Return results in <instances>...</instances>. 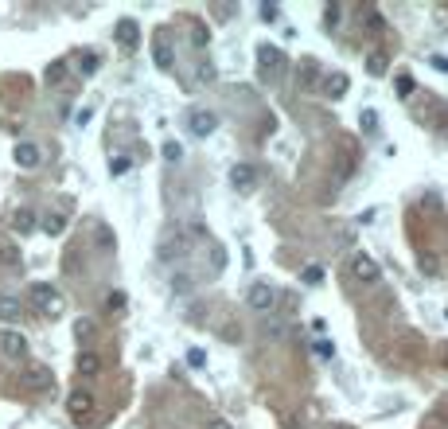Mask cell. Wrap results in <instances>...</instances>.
I'll return each instance as SVG.
<instances>
[{
  "label": "cell",
  "mask_w": 448,
  "mask_h": 429,
  "mask_svg": "<svg viewBox=\"0 0 448 429\" xmlns=\"http://www.w3.org/2000/svg\"><path fill=\"white\" fill-rule=\"evenodd\" d=\"M27 297H32V309H36L43 320H59L62 312H67V300H62V293H59L55 285H47V281H36Z\"/></svg>",
  "instance_id": "obj_1"
},
{
  "label": "cell",
  "mask_w": 448,
  "mask_h": 429,
  "mask_svg": "<svg viewBox=\"0 0 448 429\" xmlns=\"http://www.w3.org/2000/svg\"><path fill=\"white\" fill-rule=\"evenodd\" d=\"M347 274H351L355 281H363V285H378V281H382V265H378L366 250H355L351 258H347Z\"/></svg>",
  "instance_id": "obj_2"
},
{
  "label": "cell",
  "mask_w": 448,
  "mask_h": 429,
  "mask_svg": "<svg viewBox=\"0 0 448 429\" xmlns=\"http://www.w3.org/2000/svg\"><path fill=\"white\" fill-rule=\"evenodd\" d=\"M246 300H250V309L254 312H273L277 309V300H281V293H277V285H269V281H254L250 293H246Z\"/></svg>",
  "instance_id": "obj_3"
},
{
  "label": "cell",
  "mask_w": 448,
  "mask_h": 429,
  "mask_svg": "<svg viewBox=\"0 0 448 429\" xmlns=\"http://www.w3.org/2000/svg\"><path fill=\"white\" fill-rule=\"evenodd\" d=\"M187 129H191L195 137H211V133L218 129V113L215 109H203V106L187 109Z\"/></svg>",
  "instance_id": "obj_4"
},
{
  "label": "cell",
  "mask_w": 448,
  "mask_h": 429,
  "mask_svg": "<svg viewBox=\"0 0 448 429\" xmlns=\"http://www.w3.org/2000/svg\"><path fill=\"white\" fill-rule=\"evenodd\" d=\"M0 351L8 359H24L27 355V336L16 332V328H4V332H0Z\"/></svg>",
  "instance_id": "obj_5"
},
{
  "label": "cell",
  "mask_w": 448,
  "mask_h": 429,
  "mask_svg": "<svg viewBox=\"0 0 448 429\" xmlns=\"http://www.w3.org/2000/svg\"><path fill=\"white\" fill-rule=\"evenodd\" d=\"M231 188L242 191V195L246 191H254L257 188V168L254 164H234L231 168Z\"/></svg>",
  "instance_id": "obj_6"
},
{
  "label": "cell",
  "mask_w": 448,
  "mask_h": 429,
  "mask_svg": "<svg viewBox=\"0 0 448 429\" xmlns=\"http://www.w3.org/2000/svg\"><path fill=\"white\" fill-rule=\"evenodd\" d=\"M257 63H261V74H281L285 71V55H281L277 47H269V43H261V47H257Z\"/></svg>",
  "instance_id": "obj_7"
},
{
  "label": "cell",
  "mask_w": 448,
  "mask_h": 429,
  "mask_svg": "<svg viewBox=\"0 0 448 429\" xmlns=\"http://www.w3.org/2000/svg\"><path fill=\"white\" fill-rule=\"evenodd\" d=\"M67 414H74V417H86V414H94V394L90 390H71L67 394Z\"/></svg>",
  "instance_id": "obj_8"
},
{
  "label": "cell",
  "mask_w": 448,
  "mask_h": 429,
  "mask_svg": "<svg viewBox=\"0 0 448 429\" xmlns=\"http://www.w3.org/2000/svg\"><path fill=\"white\" fill-rule=\"evenodd\" d=\"M12 160L20 168H39V160H43V153H39V144H32V141H20L12 148Z\"/></svg>",
  "instance_id": "obj_9"
},
{
  "label": "cell",
  "mask_w": 448,
  "mask_h": 429,
  "mask_svg": "<svg viewBox=\"0 0 448 429\" xmlns=\"http://www.w3.org/2000/svg\"><path fill=\"white\" fill-rule=\"evenodd\" d=\"M24 382L32 386V390H47L51 382H55V375H51V367H39V363H32V367H24Z\"/></svg>",
  "instance_id": "obj_10"
},
{
  "label": "cell",
  "mask_w": 448,
  "mask_h": 429,
  "mask_svg": "<svg viewBox=\"0 0 448 429\" xmlns=\"http://www.w3.org/2000/svg\"><path fill=\"white\" fill-rule=\"evenodd\" d=\"M152 59H156V67L160 71H172L176 67V55H172V43L164 36H156L152 39Z\"/></svg>",
  "instance_id": "obj_11"
},
{
  "label": "cell",
  "mask_w": 448,
  "mask_h": 429,
  "mask_svg": "<svg viewBox=\"0 0 448 429\" xmlns=\"http://www.w3.org/2000/svg\"><path fill=\"white\" fill-rule=\"evenodd\" d=\"M117 43H121L125 51H137V43H141V28H137V20H121V24H117Z\"/></svg>",
  "instance_id": "obj_12"
},
{
  "label": "cell",
  "mask_w": 448,
  "mask_h": 429,
  "mask_svg": "<svg viewBox=\"0 0 448 429\" xmlns=\"http://www.w3.org/2000/svg\"><path fill=\"white\" fill-rule=\"evenodd\" d=\"M347 90H351V78H347L343 71H331V74L324 78V94H327V98H343Z\"/></svg>",
  "instance_id": "obj_13"
},
{
  "label": "cell",
  "mask_w": 448,
  "mask_h": 429,
  "mask_svg": "<svg viewBox=\"0 0 448 429\" xmlns=\"http://www.w3.org/2000/svg\"><path fill=\"white\" fill-rule=\"evenodd\" d=\"M74 367H78V375H82V379H94V375H102V359H97L94 351H78Z\"/></svg>",
  "instance_id": "obj_14"
},
{
  "label": "cell",
  "mask_w": 448,
  "mask_h": 429,
  "mask_svg": "<svg viewBox=\"0 0 448 429\" xmlns=\"http://www.w3.org/2000/svg\"><path fill=\"white\" fill-rule=\"evenodd\" d=\"M36 211H32V207H20V211H12V230L16 234H32V230H36Z\"/></svg>",
  "instance_id": "obj_15"
},
{
  "label": "cell",
  "mask_w": 448,
  "mask_h": 429,
  "mask_svg": "<svg viewBox=\"0 0 448 429\" xmlns=\"http://www.w3.org/2000/svg\"><path fill=\"white\" fill-rule=\"evenodd\" d=\"M39 227L47 230L51 239H59L62 230H67V214H62V211H51V214H43V223H39Z\"/></svg>",
  "instance_id": "obj_16"
},
{
  "label": "cell",
  "mask_w": 448,
  "mask_h": 429,
  "mask_svg": "<svg viewBox=\"0 0 448 429\" xmlns=\"http://www.w3.org/2000/svg\"><path fill=\"white\" fill-rule=\"evenodd\" d=\"M20 316H24V305H20V300H16V297H0V320L8 324V320H20Z\"/></svg>",
  "instance_id": "obj_17"
},
{
  "label": "cell",
  "mask_w": 448,
  "mask_h": 429,
  "mask_svg": "<svg viewBox=\"0 0 448 429\" xmlns=\"http://www.w3.org/2000/svg\"><path fill=\"white\" fill-rule=\"evenodd\" d=\"M366 71L375 74V78H382V74L390 71V59H386V51H370V55H366Z\"/></svg>",
  "instance_id": "obj_18"
},
{
  "label": "cell",
  "mask_w": 448,
  "mask_h": 429,
  "mask_svg": "<svg viewBox=\"0 0 448 429\" xmlns=\"http://www.w3.org/2000/svg\"><path fill=\"white\" fill-rule=\"evenodd\" d=\"M94 332H97L94 320H86V316H82V320H74V340H78V344H90V340H94Z\"/></svg>",
  "instance_id": "obj_19"
},
{
  "label": "cell",
  "mask_w": 448,
  "mask_h": 429,
  "mask_svg": "<svg viewBox=\"0 0 448 429\" xmlns=\"http://www.w3.org/2000/svg\"><path fill=\"white\" fill-rule=\"evenodd\" d=\"M129 168H133V160H129V156H113V160H109V176H125Z\"/></svg>",
  "instance_id": "obj_20"
},
{
  "label": "cell",
  "mask_w": 448,
  "mask_h": 429,
  "mask_svg": "<svg viewBox=\"0 0 448 429\" xmlns=\"http://www.w3.org/2000/svg\"><path fill=\"white\" fill-rule=\"evenodd\" d=\"M78 67H82V74H94L97 67H102V55H97V51H86V55H82V63H78Z\"/></svg>",
  "instance_id": "obj_21"
},
{
  "label": "cell",
  "mask_w": 448,
  "mask_h": 429,
  "mask_svg": "<svg viewBox=\"0 0 448 429\" xmlns=\"http://www.w3.org/2000/svg\"><path fill=\"white\" fill-rule=\"evenodd\" d=\"M62 74H67V63H51L43 78H47V86H55V82H62Z\"/></svg>",
  "instance_id": "obj_22"
},
{
  "label": "cell",
  "mask_w": 448,
  "mask_h": 429,
  "mask_svg": "<svg viewBox=\"0 0 448 429\" xmlns=\"http://www.w3.org/2000/svg\"><path fill=\"white\" fill-rule=\"evenodd\" d=\"M304 285H320V281H324V270H320V265H304Z\"/></svg>",
  "instance_id": "obj_23"
},
{
  "label": "cell",
  "mask_w": 448,
  "mask_h": 429,
  "mask_svg": "<svg viewBox=\"0 0 448 429\" xmlns=\"http://www.w3.org/2000/svg\"><path fill=\"white\" fill-rule=\"evenodd\" d=\"M106 309L109 312H121L125 309V293H121V289H113V293L106 297Z\"/></svg>",
  "instance_id": "obj_24"
},
{
  "label": "cell",
  "mask_w": 448,
  "mask_h": 429,
  "mask_svg": "<svg viewBox=\"0 0 448 429\" xmlns=\"http://www.w3.org/2000/svg\"><path fill=\"white\" fill-rule=\"evenodd\" d=\"M359 125H363L366 133H378V113H375V109H363V118H359Z\"/></svg>",
  "instance_id": "obj_25"
},
{
  "label": "cell",
  "mask_w": 448,
  "mask_h": 429,
  "mask_svg": "<svg viewBox=\"0 0 448 429\" xmlns=\"http://www.w3.org/2000/svg\"><path fill=\"white\" fill-rule=\"evenodd\" d=\"M160 153H164V160H172V164H176V160L183 156V148H180L176 141H164V148H160Z\"/></svg>",
  "instance_id": "obj_26"
},
{
  "label": "cell",
  "mask_w": 448,
  "mask_h": 429,
  "mask_svg": "<svg viewBox=\"0 0 448 429\" xmlns=\"http://www.w3.org/2000/svg\"><path fill=\"white\" fill-rule=\"evenodd\" d=\"M187 363H191L195 371H199V367H207V355H203V347H191V351H187Z\"/></svg>",
  "instance_id": "obj_27"
},
{
  "label": "cell",
  "mask_w": 448,
  "mask_h": 429,
  "mask_svg": "<svg viewBox=\"0 0 448 429\" xmlns=\"http://www.w3.org/2000/svg\"><path fill=\"white\" fill-rule=\"evenodd\" d=\"M316 355H320V359H331V355H335V344L320 340V344H316Z\"/></svg>",
  "instance_id": "obj_28"
},
{
  "label": "cell",
  "mask_w": 448,
  "mask_h": 429,
  "mask_svg": "<svg viewBox=\"0 0 448 429\" xmlns=\"http://www.w3.org/2000/svg\"><path fill=\"white\" fill-rule=\"evenodd\" d=\"M324 24H340V4H327V12H324Z\"/></svg>",
  "instance_id": "obj_29"
},
{
  "label": "cell",
  "mask_w": 448,
  "mask_h": 429,
  "mask_svg": "<svg viewBox=\"0 0 448 429\" xmlns=\"http://www.w3.org/2000/svg\"><path fill=\"white\" fill-rule=\"evenodd\" d=\"M218 74H215V67H211V63H203V67H199V82H215Z\"/></svg>",
  "instance_id": "obj_30"
},
{
  "label": "cell",
  "mask_w": 448,
  "mask_h": 429,
  "mask_svg": "<svg viewBox=\"0 0 448 429\" xmlns=\"http://www.w3.org/2000/svg\"><path fill=\"white\" fill-rule=\"evenodd\" d=\"M261 20L273 24V20H277V4H261Z\"/></svg>",
  "instance_id": "obj_31"
},
{
  "label": "cell",
  "mask_w": 448,
  "mask_h": 429,
  "mask_svg": "<svg viewBox=\"0 0 448 429\" xmlns=\"http://www.w3.org/2000/svg\"><path fill=\"white\" fill-rule=\"evenodd\" d=\"M207 429H234L226 417H207Z\"/></svg>",
  "instance_id": "obj_32"
},
{
  "label": "cell",
  "mask_w": 448,
  "mask_h": 429,
  "mask_svg": "<svg viewBox=\"0 0 448 429\" xmlns=\"http://www.w3.org/2000/svg\"><path fill=\"white\" fill-rule=\"evenodd\" d=\"M327 429H351V426H327Z\"/></svg>",
  "instance_id": "obj_33"
}]
</instances>
